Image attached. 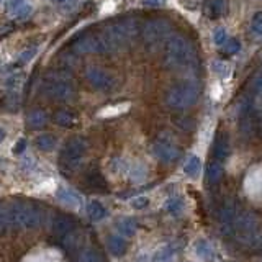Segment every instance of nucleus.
<instances>
[{"instance_id": "nucleus-1", "label": "nucleus", "mask_w": 262, "mask_h": 262, "mask_svg": "<svg viewBox=\"0 0 262 262\" xmlns=\"http://www.w3.org/2000/svg\"><path fill=\"white\" fill-rule=\"evenodd\" d=\"M196 61L193 45L182 35L170 36L164 51V66L170 71L190 69Z\"/></svg>"}, {"instance_id": "nucleus-36", "label": "nucleus", "mask_w": 262, "mask_h": 262, "mask_svg": "<svg viewBox=\"0 0 262 262\" xmlns=\"http://www.w3.org/2000/svg\"><path fill=\"white\" fill-rule=\"evenodd\" d=\"M249 87H251L252 94L256 95V97L262 95V74H257V76H254V77H252Z\"/></svg>"}, {"instance_id": "nucleus-25", "label": "nucleus", "mask_w": 262, "mask_h": 262, "mask_svg": "<svg viewBox=\"0 0 262 262\" xmlns=\"http://www.w3.org/2000/svg\"><path fill=\"white\" fill-rule=\"evenodd\" d=\"M54 123L62 128H71L74 126V123H76V117H74V113L68 110H61L54 113Z\"/></svg>"}, {"instance_id": "nucleus-24", "label": "nucleus", "mask_w": 262, "mask_h": 262, "mask_svg": "<svg viewBox=\"0 0 262 262\" xmlns=\"http://www.w3.org/2000/svg\"><path fill=\"white\" fill-rule=\"evenodd\" d=\"M195 254L199 256L202 260L208 262L213 257V249H211V244L207 239H199L195 243Z\"/></svg>"}, {"instance_id": "nucleus-20", "label": "nucleus", "mask_w": 262, "mask_h": 262, "mask_svg": "<svg viewBox=\"0 0 262 262\" xmlns=\"http://www.w3.org/2000/svg\"><path fill=\"white\" fill-rule=\"evenodd\" d=\"M87 215L92 221H100L106 216V210L100 202L92 200L87 205Z\"/></svg>"}, {"instance_id": "nucleus-2", "label": "nucleus", "mask_w": 262, "mask_h": 262, "mask_svg": "<svg viewBox=\"0 0 262 262\" xmlns=\"http://www.w3.org/2000/svg\"><path fill=\"white\" fill-rule=\"evenodd\" d=\"M139 35V27L136 20H123L108 25L103 31L102 36L108 53H115L118 49L128 46L131 41Z\"/></svg>"}, {"instance_id": "nucleus-39", "label": "nucleus", "mask_w": 262, "mask_h": 262, "mask_svg": "<svg viewBox=\"0 0 262 262\" xmlns=\"http://www.w3.org/2000/svg\"><path fill=\"white\" fill-rule=\"evenodd\" d=\"M7 225H8V213H7V208L0 203V233L4 231V228Z\"/></svg>"}, {"instance_id": "nucleus-11", "label": "nucleus", "mask_w": 262, "mask_h": 262, "mask_svg": "<svg viewBox=\"0 0 262 262\" xmlns=\"http://www.w3.org/2000/svg\"><path fill=\"white\" fill-rule=\"evenodd\" d=\"M152 154L161 162L172 164V162H176L179 159L180 149L174 144V141H170V139L159 138V139H156V143L152 144Z\"/></svg>"}, {"instance_id": "nucleus-43", "label": "nucleus", "mask_w": 262, "mask_h": 262, "mask_svg": "<svg viewBox=\"0 0 262 262\" xmlns=\"http://www.w3.org/2000/svg\"><path fill=\"white\" fill-rule=\"evenodd\" d=\"M213 69H215L216 72H220L221 76H226V74H228V68L221 61H215V62H213Z\"/></svg>"}, {"instance_id": "nucleus-38", "label": "nucleus", "mask_w": 262, "mask_h": 262, "mask_svg": "<svg viewBox=\"0 0 262 262\" xmlns=\"http://www.w3.org/2000/svg\"><path fill=\"white\" fill-rule=\"evenodd\" d=\"M36 51H38L36 46H33L31 49H27V51L20 54V62H28V61H31L33 57H35Z\"/></svg>"}, {"instance_id": "nucleus-34", "label": "nucleus", "mask_w": 262, "mask_h": 262, "mask_svg": "<svg viewBox=\"0 0 262 262\" xmlns=\"http://www.w3.org/2000/svg\"><path fill=\"white\" fill-rule=\"evenodd\" d=\"M16 20H23V18H27V16L31 13V7L30 5H27V4H21V5H18L15 8V10H12L10 12Z\"/></svg>"}, {"instance_id": "nucleus-47", "label": "nucleus", "mask_w": 262, "mask_h": 262, "mask_svg": "<svg viewBox=\"0 0 262 262\" xmlns=\"http://www.w3.org/2000/svg\"><path fill=\"white\" fill-rule=\"evenodd\" d=\"M0 4H2V0H0Z\"/></svg>"}, {"instance_id": "nucleus-14", "label": "nucleus", "mask_w": 262, "mask_h": 262, "mask_svg": "<svg viewBox=\"0 0 262 262\" xmlns=\"http://www.w3.org/2000/svg\"><path fill=\"white\" fill-rule=\"evenodd\" d=\"M72 229H76V220L69 215H57L53 220V233L56 236H66L71 233Z\"/></svg>"}, {"instance_id": "nucleus-8", "label": "nucleus", "mask_w": 262, "mask_h": 262, "mask_svg": "<svg viewBox=\"0 0 262 262\" xmlns=\"http://www.w3.org/2000/svg\"><path fill=\"white\" fill-rule=\"evenodd\" d=\"M87 151V141L84 138H72L64 144L59 158V166L64 174H72L79 167V164Z\"/></svg>"}, {"instance_id": "nucleus-30", "label": "nucleus", "mask_w": 262, "mask_h": 262, "mask_svg": "<svg viewBox=\"0 0 262 262\" xmlns=\"http://www.w3.org/2000/svg\"><path fill=\"white\" fill-rule=\"evenodd\" d=\"M166 210L169 213H172V215H180L184 210V202L182 199H179V196H172V199H169L166 202Z\"/></svg>"}, {"instance_id": "nucleus-3", "label": "nucleus", "mask_w": 262, "mask_h": 262, "mask_svg": "<svg viewBox=\"0 0 262 262\" xmlns=\"http://www.w3.org/2000/svg\"><path fill=\"white\" fill-rule=\"evenodd\" d=\"M200 94L202 85L196 80H182L167 90L166 103L174 110H185L196 103Z\"/></svg>"}, {"instance_id": "nucleus-27", "label": "nucleus", "mask_w": 262, "mask_h": 262, "mask_svg": "<svg viewBox=\"0 0 262 262\" xmlns=\"http://www.w3.org/2000/svg\"><path fill=\"white\" fill-rule=\"evenodd\" d=\"M56 144V136L51 133H43L36 138V146L41 151H51Z\"/></svg>"}, {"instance_id": "nucleus-40", "label": "nucleus", "mask_w": 262, "mask_h": 262, "mask_svg": "<svg viewBox=\"0 0 262 262\" xmlns=\"http://www.w3.org/2000/svg\"><path fill=\"white\" fill-rule=\"evenodd\" d=\"M146 176V170L143 166H135L133 167V172H131V177H133V180H143Z\"/></svg>"}, {"instance_id": "nucleus-45", "label": "nucleus", "mask_w": 262, "mask_h": 262, "mask_svg": "<svg viewBox=\"0 0 262 262\" xmlns=\"http://www.w3.org/2000/svg\"><path fill=\"white\" fill-rule=\"evenodd\" d=\"M4 138H5V133H4V129H2V128H0V143H2V141H4Z\"/></svg>"}, {"instance_id": "nucleus-28", "label": "nucleus", "mask_w": 262, "mask_h": 262, "mask_svg": "<svg viewBox=\"0 0 262 262\" xmlns=\"http://www.w3.org/2000/svg\"><path fill=\"white\" fill-rule=\"evenodd\" d=\"M76 262H103V257L100 256V252L98 251H95L92 248H87V249L79 252Z\"/></svg>"}, {"instance_id": "nucleus-33", "label": "nucleus", "mask_w": 262, "mask_h": 262, "mask_svg": "<svg viewBox=\"0 0 262 262\" xmlns=\"http://www.w3.org/2000/svg\"><path fill=\"white\" fill-rule=\"evenodd\" d=\"M226 39H228V33L225 28H215L213 30V43H215L216 46H223L226 43Z\"/></svg>"}, {"instance_id": "nucleus-31", "label": "nucleus", "mask_w": 262, "mask_h": 262, "mask_svg": "<svg viewBox=\"0 0 262 262\" xmlns=\"http://www.w3.org/2000/svg\"><path fill=\"white\" fill-rule=\"evenodd\" d=\"M152 262H172V249L170 246H164V248L156 251L152 256Z\"/></svg>"}, {"instance_id": "nucleus-9", "label": "nucleus", "mask_w": 262, "mask_h": 262, "mask_svg": "<svg viewBox=\"0 0 262 262\" xmlns=\"http://www.w3.org/2000/svg\"><path fill=\"white\" fill-rule=\"evenodd\" d=\"M72 49L77 54H89V53H95V54H106L108 53V48H106L102 33L98 35H85L80 36L72 43Z\"/></svg>"}, {"instance_id": "nucleus-18", "label": "nucleus", "mask_w": 262, "mask_h": 262, "mask_svg": "<svg viewBox=\"0 0 262 262\" xmlns=\"http://www.w3.org/2000/svg\"><path fill=\"white\" fill-rule=\"evenodd\" d=\"M106 244H108V251L117 257L123 256V254L126 252V241H125V237H123V236L113 234V236L108 237Z\"/></svg>"}, {"instance_id": "nucleus-21", "label": "nucleus", "mask_w": 262, "mask_h": 262, "mask_svg": "<svg viewBox=\"0 0 262 262\" xmlns=\"http://www.w3.org/2000/svg\"><path fill=\"white\" fill-rule=\"evenodd\" d=\"M80 241H82V236L79 233H76V229H72L71 233L62 236V248L68 252H72V251L79 249Z\"/></svg>"}, {"instance_id": "nucleus-44", "label": "nucleus", "mask_w": 262, "mask_h": 262, "mask_svg": "<svg viewBox=\"0 0 262 262\" xmlns=\"http://www.w3.org/2000/svg\"><path fill=\"white\" fill-rule=\"evenodd\" d=\"M164 2H166V0H143V5L144 7H159Z\"/></svg>"}, {"instance_id": "nucleus-4", "label": "nucleus", "mask_w": 262, "mask_h": 262, "mask_svg": "<svg viewBox=\"0 0 262 262\" xmlns=\"http://www.w3.org/2000/svg\"><path fill=\"white\" fill-rule=\"evenodd\" d=\"M41 92L54 102H71L76 97V87H74V82L68 74L56 72L48 74L45 77Z\"/></svg>"}, {"instance_id": "nucleus-12", "label": "nucleus", "mask_w": 262, "mask_h": 262, "mask_svg": "<svg viewBox=\"0 0 262 262\" xmlns=\"http://www.w3.org/2000/svg\"><path fill=\"white\" fill-rule=\"evenodd\" d=\"M236 215H237L236 203H234V200L228 199L223 205H221V210H220V225H221V231H223V234L228 236L233 233V223H234Z\"/></svg>"}, {"instance_id": "nucleus-19", "label": "nucleus", "mask_w": 262, "mask_h": 262, "mask_svg": "<svg viewBox=\"0 0 262 262\" xmlns=\"http://www.w3.org/2000/svg\"><path fill=\"white\" fill-rule=\"evenodd\" d=\"M221 177H223V166H221V162L220 161H211L208 164V167H207V179H208V182L211 185H215L218 184Z\"/></svg>"}, {"instance_id": "nucleus-32", "label": "nucleus", "mask_w": 262, "mask_h": 262, "mask_svg": "<svg viewBox=\"0 0 262 262\" xmlns=\"http://www.w3.org/2000/svg\"><path fill=\"white\" fill-rule=\"evenodd\" d=\"M239 49H241V43L236 38L226 39V43L223 45V53L228 56H233L236 53H239Z\"/></svg>"}, {"instance_id": "nucleus-35", "label": "nucleus", "mask_w": 262, "mask_h": 262, "mask_svg": "<svg viewBox=\"0 0 262 262\" xmlns=\"http://www.w3.org/2000/svg\"><path fill=\"white\" fill-rule=\"evenodd\" d=\"M251 30H252V33L262 36V12L254 13L252 21H251Z\"/></svg>"}, {"instance_id": "nucleus-16", "label": "nucleus", "mask_w": 262, "mask_h": 262, "mask_svg": "<svg viewBox=\"0 0 262 262\" xmlns=\"http://www.w3.org/2000/svg\"><path fill=\"white\" fill-rule=\"evenodd\" d=\"M225 8H226L225 0H205L203 13L211 20H218L225 13Z\"/></svg>"}, {"instance_id": "nucleus-15", "label": "nucleus", "mask_w": 262, "mask_h": 262, "mask_svg": "<svg viewBox=\"0 0 262 262\" xmlns=\"http://www.w3.org/2000/svg\"><path fill=\"white\" fill-rule=\"evenodd\" d=\"M85 184L89 188H92V190H97V192H105L106 188H108V184H106L105 177L102 176V172L97 167H92L90 170H87Z\"/></svg>"}, {"instance_id": "nucleus-37", "label": "nucleus", "mask_w": 262, "mask_h": 262, "mask_svg": "<svg viewBox=\"0 0 262 262\" xmlns=\"http://www.w3.org/2000/svg\"><path fill=\"white\" fill-rule=\"evenodd\" d=\"M13 30H15V25L13 23H10V21H2V23H0V39L8 36Z\"/></svg>"}, {"instance_id": "nucleus-23", "label": "nucleus", "mask_w": 262, "mask_h": 262, "mask_svg": "<svg viewBox=\"0 0 262 262\" xmlns=\"http://www.w3.org/2000/svg\"><path fill=\"white\" fill-rule=\"evenodd\" d=\"M136 221L133 218H123L120 220L118 223H117V229L120 231L121 236H125V237H131V236H135L136 233Z\"/></svg>"}, {"instance_id": "nucleus-6", "label": "nucleus", "mask_w": 262, "mask_h": 262, "mask_svg": "<svg viewBox=\"0 0 262 262\" xmlns=\"http://www.w3.org/2000/svg\"><path fill=\"white\" fill-rule=\"evenodd\" d=\"M172 33V25L169 20L164 18H156L149 20L144 23V27L141 30V38L144 46L149 51H156L158 48H161L166 41H169Z\"/></svg>"}, {"instance_id": "nucleus-10", "label": "nucleus", "mask_w": 262, "mask_h": 262, "mask_svg": "<svg viewBox=\"0 0 262 262\" xmlns=\"http://www.w3.org/2000/svg\"><path fill=\"white\" fill-rule=\"evenodd\" d=\"M85 79L97 90H110L115 87V77L108 71L98 68V66H89L85 69Z\"/></svg>"}, {"instance_id": "nucleus-42", "label": "nucleus", "mask_w": 262, "mask_h": 262, "mask_svg": "<svg viewBox=\"0 0 262 262\" xmlns=\"http://www.w3.org/2000/svg\"><path fill=\"white\" fill-rule=\"evenodd\" d=\"M25 149H27V139L21 138V139H18V143L13 146V152L15 154H21Z\"/></svg>"}, {"instance_id": "nucleus-17", "label": "nucleus", "mask_w": 262, "mask_h": 262, "mask_svg": "<svg viewBox=\"0 0 262 262\" xmlns=\"http://www.w3.org/2000/svg\"><path fill=\"white\" fill-rule=\"evenodd\" d=\"M56 196H57V200H59L61 203L68 205V207H71V208H77V207H80V203H82V199L79 196V193L71 190V188L61 187L59 190L56 192Z\"/></svg>"}, {"instance_id": "nucleus-7", "label": "nucleus", "mask_w": 262, "mask_h": 262, "mask_svg": "<svg viewBox=\"0 0 262 262\" xmlns=\"http://www.w3.org/2000/svg\"><path fill=\"white\" fill-rule=\"evenodd\" d=\"M233 234L244 246H254L259 241V225L256 216L249 211L237 213L233 223Z\"/></svg>"}, {"instance_id": "nucleus-5", "label": "nucleus", "mask_w": 262, "mask_h": 262, "mask_svg": "<svg viewBox=\"0 0 262 262\" xmlns=\"http://www.w3.org/2000/svg\"><path fill=\"white\" fill-rule=\"evenodd\" d=\"M8 225L13 228H36L41 223V210L28 202H13L7 207Z\"/></svg>"}, {"instance_id": "nucleus-22", "label": "nucleus", "mask_w": 262, "mask_h": 262, "mask_svg": "<svg viewBox=\"0 0 262 262\" xmlns=\"http://www.w3.org/2000/svg\"><path fill=\"white\" fill-rule=\"evenodd\" d=\"M200 170H202V161L196 158V156H190L184 164V172L188 177L195 179V177H199Z\"/></svg>"}, {"instance_id": "nucleus-26", "label": "nucleus", "mask_w": 262, "mask_h": 262, "mask_svg": "<svg viewBox=\"0 0 262 262\" xmlns=\"http://www.w3.org/2000/svg\"><path fill=\"white\" fill-rule=\"evenodd\" d=\"M48 123V115L45 110H33L28 115V125L31 128H43Z\"/></svg>"}, {"instance_id": "nucleus-13", "label": "nucleus", "mask_w": 262, "mask_h": 262, "mask_svg": "<svg viewBox=\"0 0 262 262\" xmlns=\"http://www.w3.org/2000/svg\"><path fill=\"white\" fill-rule=\"evenodd\" d=\"M229 151H231V146H229V136H228L226 131H220L215 138V141H213V158L220 162H223L228 159Z\"/></svg>"}, {"instance_id": "nucleus-29", "label": "nucleus", "mask_w": 262, "mask_h": 262, "mask_svg": "<svg viewBox=\"0 0 262 262\" xmlns=\"http://www.w3.org/2000/svg\"><path fill=\"white\" fill-rule=\"evenodd\" d=\"M172 121H174V125L177 128H180L182 131H192L195 128V121L190 117H185V115H179V117H174V118H172Z\"/></svg>"}, {"instance_id": "nucleus-41", "label": "nucleus", "mask_w": 262, "mask_h": 262, "mask_svg": "<svg viewBox=\"0 0 262 262\" xmlns=\"http://www.w3.org/2000/svg\"><path fill=\"white\" fill-rule=\"evenodd\" d=\"M147 203H149V200L146 199V196H136V199L131 202V205H133L135 208H144V207H147Z\"/></svg>"}, {"instance_id": "nucleus-46", "label": "nucleus", "mask_w": 262, "mask_h": 262, "mask_svg": "<svg viewBox=\"0 0 262 262\" xmlns=\"http://www.w3.org/2000/svg\"><path fill=\"white\" fill-rule=\"evenodd\" d=\"M53 2H57V4H59V2H66V0H53Z\"/></svg>"}]
</instances>
